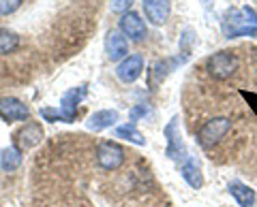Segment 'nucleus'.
Wrapping results in <instances>:
<instances>
[{
	"label": "nucleus",
	"mask_w": 257,
	"mask_h": 207,
	"mask_svg": "<svg viewBox=\"0 0 257 207\" xmlns=\"http://www.w3.org/2000/svg\"><path fill=\"white\" fill-rule=\"evenodd\" d=\"M240 66V60L234 52H227V50H221V52H214L206 58V70L208 75L216 82H225V79L234 77L236 70Z\"/></svg>",
	"instance_id": "obj_1"
},
{
	"label": "nucleus",
	"mask_w": 257,
	"mask_h": 207,
	"mask_svg": "<svg viewBox=\"0 0 257 207\" xmlns=\"http://www.w3.org/2000/svg\"><path fill=\"white\" fill-rule=\"evenodd\" d=\"M231 130V120L225 116H216L210 118L208 122L202 124V128L197 130V143L202 146L204 150H212L214 146L227 137V132Z\"/></svg>",
	"instance_id": "obj_2"
},
{
	"label": "nucleus",
	"mask_w": 257,
	"mask_h": 207,
	"mask_svg": "<svg viewBox=\"0 0 257 207\" xmlns=\"http://www.w3.org/2000/svg\"><path fill=\"white\" fill-rule=\"evenodd\" d=\"M94 158H96V164H99L103 171H118L126 160V152L118 141L103 139L99 146H96Z\"/></svg>",
	"instance_id": "obj_3"
},
{
	"label": "nucleus",
	"mask_w": 257,
	"mask_h": 207,
	"mask_svg": "<svg viewBox=\"0 0 257 207\" xmlns=\"http://www.w3.org/2000/svg\"><path fill=\"white\" fill-rule=\"evenodd\" d=\"M163 134L167 139V148H165V156L170 158L174 162H184L189 158V152H187V143H184V137H182V130H180V124H178V116H174L167 126L163 128Z\"/></svg>",
	"instance_id": "obj_4"
},
{
	"label": "nucleus",
	"mask_w": 257,
	"mask_h": 207,
	"mask_svg": "<svg viewBox=\"0 0 257 207\" xmlns=\"http://www.w3.org/2000/svg\"><path fill=\"white\" fill-rule=\"evenodd\" d=\"M223 34L227 38H240V36L257 38V26L248 24L240 9H227L223 15Z\"/></svg>",
	"instance_id": "obj_5"
},
{
	"label": "nucleus",
	"mask_w": 257,
	"mask_h": 207,
	"mask_svg": "<svg viewBox=\"0 0 257 207\" xmlns=\"http://www.w3.org/2000/svg\"><path fill=\"white\" fill-rule=\"evenodd\" d=\"M118 30L124 34L126 41H131V43H144L148 36L146 20H144L138 11H126L120 15Z\"/></svg>",
	"instance_id": "obj_6"
},
{
	"label": "nucleus",
	"mask_w": 257,
	"mask_h": 207,
	"mask_svg": "<svg viewBox=\"0 0 257 207\" xmlns=\"http://www.w3.org/2000/svg\"><path fill=\"white\" fill-rule=\"evenodd\" d=\"M180 64H182V62L178 60V56H176V58H159V60H155V62H152V64L148 66V73H146L148 90H150V92L159 90V86L163 84L165 79L170 77Z\"/></svg>",
	"instance_id": "obj_7"
},
{
	"label": "nucleus",
	"mask_w": 257,
	"mask_h": 207,
	"mask_svg": "<svg viewBox=\"0 0 257 207\" xmlns=\"http://www.w3.org/2000/svg\"><path fill=\"white\" fill-rule=\"evenodd\" d=\"M144 70H146V60H144L142 54H128L124 60L118 62L116 66V77L118 82L122 84H135L138 79L144 75Z\"/></svg>",
	"instance_id": "obj_8"
},
{
	"label": "nucleus",
	"mask_w": 257,
	"mask_h": 207,
	"mask_svg": "<svg viewBox=\"0 0 257 207\" xmlns=\"http://www.w3.org/2000/svg\"><path fill=\"white\" fill-rule=\"evenodd\" d=\"M30 107L18 96H3L0 98V120L7 124L13 122H28Z\"/></svg>",
	"instance_id": "obj_9"
},
{
	"label": "nucleus",
	"mask_w": 257,
	"mask_h": 207,
	"mask_svg": "<svg viewBox=\"0 0 257 207\" xmlns=\"http://www.w3.org/2000/svg\"><path fill=\"white\" fill-rule=\"evenodd\" d=\"M86 94H88V88L86 86H75V88H69L67 92L62 94V98H60V116H62V122H67L71 124L75 120V116H77V109H79V102H82L86 98Z\"/></svg>",
	"instance_id": "obj_10"
},
{
	"label": "nucleus",
	"mask_w": 257,
	"mask_h": 207,
	"mask_svg": "<svg viewBox=\"0 0 257 207\" xmlns=\"http://www.w3.org/2000/svg\"><path fill=\"white\" fill-rule=\"evenodd\" d=\"M43 137H45V132H43L41 122H24L22 128L15 132L13 146H18L22 152H28V150L37 148L43 141Z\"/></svg>",
	"instance_id": "obj_11"
},
{
	"label": "nucleus",
	"mask_w": 257,
	"mask_h": 207,
	"mask_svg": "<svg viewBox=\"0 0 257 207\" xmlns=\"http://www.w3.org/2000/svg\"><path fill=\"white\" fill-rule=\"evenodd\" d=\"M103 50H105V58L109 62H120L128 56V41L120 30H107L105 41H103Z\"/></svg>",
	"instance_id": "obj_12"
},
{
	"label": "nucleus",
	"mask_w": 257,
	"mask_h": 207,
	"mask_svg": "<svg viewBox=\"0 0 257 207\" xmlns=\"http://www.w3.org/2000/svg\"><path fill=\"white\" fill-rule=\"evenodd\" d=\"M142 11L152 26H163L172 15V0H142Z\"/></svg>",
	"instance_id": "obj_13"
},
{
	"label": "nucleus",
	"mask_w": 257,
	"mask_h": 207,
	"mask_svg": "<svg viewBox=\"0 0 257 207\" xmlns=\"http://www.w3.org/2000/svg\"><path fill=\"white\" fill-rule=\"evenodd\" d=\"M118 120H120V114L116 109H99V111H94V114H90V118L86 120V128L94 130V132H101L105 128L116 126Z\"/></svg>",
	"instance_id": "obj_14"
},
{
	"label": "nucleus",
	"mask_w": 257,
	"mask_h": 207,
	"mask_svg": "<svg viewBox=\"0 0 257 207\" xmlns=\"http://www.w3.org/2000/svg\"><path fill=\"white\" fill-rule=\"evenodd\" d=\"M180 175L193 190H199L204 186V173H202V166H199V162L195 158L189 156L184 162H180Z\"/></svg>",
	"instance_id": "obj_15"
},
{
	"label": "nucleus",
	"mask_w": 257,
	"mask_h": 207,
	"mask_svg": "<svg viewBox=\"0 0 257 207\" xmlns=\"http://www.w3.org/2000/svg\"><path fill=\"white\" fill-rule=\"evenodd\" d=\"M227 192L234 196V201H236L240 207H253L255 201H257V192H255L251 186L242 184V182H229Z\"/></svg>",
	"instance_id": "obj_16"
},
{
	"label": "nucleus",
	"mask_w": 257,
	"mask_h": 207,
	"mask_svg": "<svg viewBox=\"0 0 257 207\" xmlns=\"http://www.w3.org/2000/svg\"><path fill=\"white\" fill-rule=\"evenodd\" d=\"M24 162V152L18 148V146H9L0 152V169L5 173H13L18 171Z\"/></svg>",
	"instance_id": "obj_17"
},
{
	"label": "nucleus",
	"mask_w": 257,
	"mask_h": 207,
	"mask_svg": "<svg viewBox=\"0 0 257 207\" xmlns=\"http://www.w3.org/2000/svg\"><path fill=\"white\" fill-rule=\"evenodd\" d=\"M114 137L116 139H124V141L133 143V146H140V148L146 146V137L140 132V128L133 122H126V124L116 126V128H114Z\"/></svg>",
	"instance_id": "obj_18"
},
{
	"label": "nucleus",
	"mask_w": 257,
	"mask_h": 207,
	"mask_svg": "<svg viewBox=\"0 0 257 207\" xmlns=\"http://www.w3.org/2000/svg\"><path fill=\"white\" fill-rule=\"evenodd\" d=\"M195 41H197L195 30H193V28H184L182 34H180V41H178V60L182 62V64L191 58L193 47H195Z\"/></svg>",
	"instance_id": "obj_19"
},
{
	"label": "nucleus",
	"mask_w": 257,
	"mask_h": 207,
	"mask_svg": "<svg viewBox=\"0 0 257 207\" xmlns=\"http://www.w3.org/2000/svg\"><path fill=\"white\" fill-rule=\"evenodd\" d=\"M20 34L9 28H0V56H9L20 50Z\"/></svg>",
	"instance_id": "obj_20"
},
{
	"label": "nucleus",
	"mask_w": 257,
	"mask_h": 207,
	"mask_svg": "<svg viewBox=\"0 0 257 207\" xmlns=\"http://www.w3.org/2000/svg\"><path fill=\"white\" fill-rule=\"evenodd\" d=\"M24 0H0V18H9L22 9Z\"/></svg>",
	"instance_id": "obj_21"
},
{
	"label": "nucleus",
	"mask_w": 257,
	"mask_h": 207,
	"mask_svg": "<svg viewBox=\"0 0 257 207\" xmlns=\"http://www.w3.org/2000/svg\"><path fill=\"white\" fill-rule=\"evenodd\" d=\"M135 0H109V11L116 13V15H122L126 11H131Z\"/></svg>",
	"instance_id": "obj_22"
},
{
	"label": "nucleus",
	"mask_w": 257,
	"mask_h": 207,
	"mask_svg": "<svg viewBox=\"0 0 257 207\" xmlns=\"http://www.w3.org/2000/svg\"><path fill=\"white\" fill-rule=\"evenodd\" d=\"M41 118L45 122H62V116H60L58 107H43L41 109Z\"/></svg>",
	"instance_id": "obj_23"
},
{
	"label": "nucleus",
	"mask_w": 257,
	"mask_h": 207,
	"mask_svg": "<svg viewBox=\"0 0 257 207\" xmlns=\"http://www.w3.org/2000/svg\"><path fill=\"white\" fill-rule=\"evenodd\" d=\"M146 116H150V107H148V105H144V102L135 105V107L131 109V114H128V118H131V122H133V124L138 122V120H142V118H146Z\"/></svg>",
	"instance_id": "obj_24"
},
{
	"label": "nucleus",
	"mask_w": 257,
	"mask_h": 207,
	"mask_svg": "<svg viewBox=\"0 0 257 207\" xmlns=\"http://www.w3.org/2000/svg\"><path fill=\"white\" fill-rule=\"evenodd\" d=\"M199 2H202V6H204L206 11H210V9H212V2H214V0H199Z\"/></svg>",
	"instance_id": "obj_25"
},
{
	"label": "nucleus",
	"mask_w": 257,
	"mask_h": 207,
	"mask_svg": "<svg viewBox=\"0 0 257 207\" xmlns=\"http://www.w3.org/2000/svg\"><path fill=\"white\" fill-rule=\"evenodd\" d=\"M255 203H257V201H255Z\"/></svg>",
	"instance_id": "obj_26"
}]
</instances>
